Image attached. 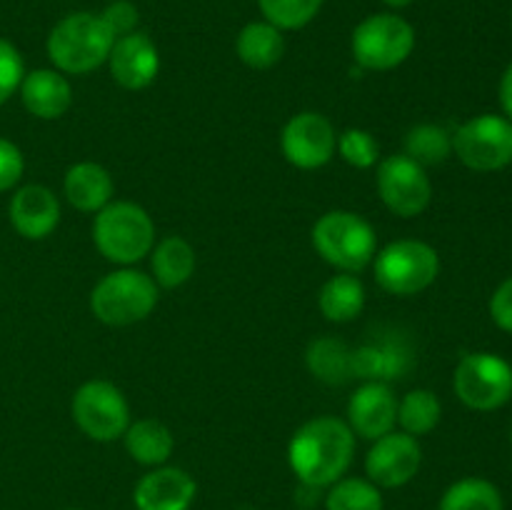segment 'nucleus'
Wrapping results in <instances>:
<instances>
[{
    "label": "nucleus",
    "mask_w": 512,
    "mask_h": 510,
    "mask_svg": "<svg viewBox=\"0 0 512 510\" xmlns=\"http://www.w3.org/2000/svg\"><path fill=\"white\" fill-rule=\"evenodd\" d=\"M355 455V433L345 420L323 415L295 430L288 445V463L300 483L328 488L348 473Z\"/></svg>",
    "instance_id": "obj_1"
},
{
    "label": "nucleus",
    "mask_w": 512,
    "mask_h": 510,
    "mask_svg": "<svg viewBox=\"0 0 512 510\" xmlns=\"http://www.w3.org/2000/svg\"><path fill=\"white\" fill-rule=\"evenodd\" d=\"M113 43L115 35L110 33L100 15L70 13L50 30L45 48H48V58L55 65V70L85 75L108 63Z\"/></svg>",
    "instance_id": "obj_2"
},
{
    "label": "nucleus",
    "mask_w": 512,
    "mask_h": 510,
    "mask_svg": "<svg viewBox=\"0 0 512 510\" xmlns=\"http://www.w3.org/2000/svg\"><path fill=\"white\" fill-rule=\"evenodd\" d=\"M93 243L110 263L133 265L153 250L155 225L145 208L128 200H115L95 215Z\"/></svg>",
    "instance_id": "obj_3"
},
{
    "label": "nucleus",
    "mask_w": 512,
    "mask_h": 510,
    "mask_svg": "<svg viewBox=\"0 0 512 510\" xmlns=\"http://www.w3.org/2000/svg\"><path fill=\"white\" fill-rule=\"evenodd\" d=\"M313 245L325 263L343 273H358L373 263L378 235L373 225L350 210H330L313 228Z\"/></svg>",
    "instance_id": "obj_4"
},
{
    "label": "nucleus",
    "mask_w": 512,
    "mask_h": 510,
    "mask_svg": "<svg viewBox=\"0 0 512 510\" xmlns=\"http://www.w3.org/2000/svg\"><path fill=\"white\" fill-rule=\"evenodd\" d=\"M158 305V285L140 270L108 273L90 293V310L105 325H133L148 318Z\"/></svg>",
    "instance_id": "obj_5"
},
{
    "label": "nucleus",
    "mask_w": 512,
    "mask_h": 510,
    "mask_svg": "<svg viewBox=\"0 0 512 510\" xmlns=\"http://www.w3.org/2000/svg\"><path fill=\"white\" fill-rule=\"evenodd\" d=\"M373 260L380 288L400 298L423 293L440 273L438 250L423 240H395Z\"/></svg>",
    "instance_id": "obj_6"
},
{
    "label": "nucleus",
    "mask_w": 512,
    "mask_h": 510,
    "mask_svg": "<svg viewBox=\"0 0 512 510\" xmlns=\"http://www.w3.org/2000/svg\"><path fill=\"white\" fill-rule=\"evenodd\" d=\"M353 58L365 70H393L410 58L415 48V30L395 13H375L353 30Z\"/></svg>",
    "instance_id": "obj_7"
},
{
    "label": "nucleus",
    "mask_w": 512,
    "mask_h": 510,
    "mask_svg": "<svg viewBox=\"0 0 512 510\" xmlns=\"http://www.w3.org/2000/svg\"><path fill=\"white\" fill-rule=\"evenodd\" d=\"M453 388L468 408L498 410L512 398V365L495 353H468L455 368Z\"/></svg>",
    "instance_id": "obj_8"
},
{
    "label": "nucleus",
    "mask_w": 512,
    "mask_h": 510,
    "mask_svg": "<svg viewBox=\"0 0 512 510\" xmlns=\"http://www.w3.org/2000/svg\"><path fill=\"white\" fill-rule=\"evenodd\" d=\"M73 420L90 440L110 443L123 438L130 425V408L120 388L108 380H88L73 395Z\"/></svg>",
    "instance_id": "obj_9"
},
{
    "label": "nucleus",
    "mask_w": 512,
    "mask_h": 510,
    "mask_svg": "<svg viewBox=\"0 0 512 510\" xmlns=\"http://www.w3.org/2000/svg\"><path fill=\"white\" fill-rule=\"evenodd\" d=\"M453 150L470 170H503L512 163V123L503 115H478L455 130Z\"/></svg>",
    "instance_id": "obj_10"
},
{
    "label": "nucleus",
    "mask_w": 512,
    "mask_h": 510,
    "mask_svg": "<svg viewBox=\"0 0 512 510\" xmlns=\"http://www.w3.org/2000/svg\"><path fill=\"white\" fill-rule=\"evenodd\" d=\"M378 193L390 213L400 218H415L433 198V183L423 165L408 155H390L378 168Z\"/></svg>",
    "instance_id": "obj_11"
},
{
    "label": "nucleus",
    "mask_w": 512,
    "mask_h": 510,
    "mask_svg": "<svg viewBox=\"0 0 512 510\" xmlns=\"http://www.w3.org/2000/svg\"><path fill=\"white\" fill-rule=\"evenodd\" d=\"M280 145H283V155L290 165L300 170H315L323 168L335 155L338 135L325 115L305 110L285 123Z\"/></svg>",
    "instance_id": "obj_12"
},
{
    "label": "nucleus",
    "mask_w": 512,
    "mask_h": 510,
    "mask_svg": "<svg viewBox=\"0 0 512 510\" xmlns=\"http://www.w3.org/2000/svg\"><path fill=\"white\" fill-rule=\"evenodd\" d=\"M423 463V450L418 440L408 433H388L373 440V448L365 458V473L378 488H403L418 475Z\"/></svg>",
    "instance_id": "obj_13"
},
{
    "label": "nucleus",
    "mask_w": 512,
    "mask_h": 510,
    "mask_svg": "<svg viewBox=\"0 0 512 510\" xmlns=\"http://www.w3.org/2000/svg\"><path fill=\"white\" fill-rule=\"evenodd\" d=\"M110 75L125 90H143L158 78L160 55L153 40L145 33H135L115 38L108 55Z\"/></svg>",
    "instance_id": "obj_14"
},
{
    "label": "nucleus",
    "mask_w": 512,
    "mask_h": 510,
    "mask_svg": "<svg viewBox=\"0 0 512 510\" xmlns=\"http://www.w3.org/2000/svg\"><path fill=\"white\" fill-rule=\"evenodd\" d=\"M398 423V400L388 383L370 380L360 385L348 403V425L365 440H378L393 433Z\"/></svg>",
    "instance_id": "obj_15"
},
{
    "label": "nucleus",
    "mask_w": 512,
    "mask_h": 510,
    "mask_svg": "<svg viewBox=\"0 0 512 510\" xmlns=\"http://www.w3.org/2000/svg\"><path fill=\"white\" fill-rule=\"evenodd\" d=\"M198 485L175 465H158L138 480L133 490L135 510H190Z\"/></svg>",
    "instance_id": "obj_16"
},
{
    "label": "nucleus",
    "mask_w": 512,
    "mask_h": 510,
    "mask_svg": "<svg viewBox=\"0 0 512 510\" xmlns=\"http://www.w3.org/2000/svg\"><path fill=\"white\" fill-rule=\"evenodd\" d=\"M60 203L45 185H23L10 198V225L25 240H43L58 228Z\"/></svg>",
    "instance_id": "obj_17"
},
{
    "label": "nucleus",
    "mask_w": 512,
    "mask_h": 510,
    "mask_svg": "<svg viewBox=\"0 0 512 510\" xmlns=\"http://www.w3.org/2000/svg\"><path fill=\"white\" fill-rule=\"evenodd\" d=\"M20 100L25 110L40 120H55L68 113L73 103V90L60 70L40 68L33 73H25L20 83Z\"/></svg>",
    "instance_id": "obj_18"
},
{
    "label": "nucleus",
    "mask_w": 512,
    "mask_h": 510,
    "mask_svg": "<svg viewBox=\"0 0 512 510\" xmlns=\"http://www.w3.org/2000/svg\"><path fill=\"white\" fill-rule=\"evenodd\" d=\"M65 198L80 213H98L113 198V178L98 163H75L65 173Z\"/></svg>",
    "instance_id": "obj_19"
},
{
    "label": "nucleus",
    "mask_w": 512,
    "mask_h": 510,
    "mask_svg": "<svg viewBox=\"0 0 512 510\" xmlns=\"http://www.w3.org/2000/svg\"><path fill=\"white\" fill-rule=\"evenodd\" d=\"M125 438V450H128L130 458L140 465H150V468H158V465L168 463V458L173 455L175 440L173 433L168 430V425H163L160 420L143 418L135 420L128 425V430L123 433Z\"/></svg>",
    "instance_id": "obj_20"
},
{
    "label": "nucleus",
    "mask_w": 512,
    "mask_h": 510,
    "mask_svg": "<svg viewBox=\"0 0 512 510\" xmlns=\"http://www.w3.org/2000/svg\"><path fill=\"white\" fill-rule=\"evenodd\" d=\"M238 58L253 70H268L278 65L285 55L283 30L270 25L268 20H255L240 30L235 40Z\"/></svg>",
    "instance_id": "obj_21"
},
{
    "label": "nucleus",
    "mask_w": 512,
    "mask_h": 510,
    "mask_svg": "<svg viewBox=\"0 0 512 510\" xmlns=\"http://www.w3.org/2000/svg\"><path fill=\"white\" fill-rule=\"evenodd\" d=\"M150 265H153L155 285L160 288H180L183 283H188L190 275L195 273V250L180 235H168V238L160 240L158 245H153L150 250Z\"/></svg>",
    "instance_id": "obj_22"
},
{
    "label": "nucleus",
    "mask_w": 512,
    "mask_h": 510,
    "mask_svg": "<svg viewBox=\"0 0 512 510\" xmlns=\"http://www.w3.org/2000/svg\"><path fill=\"white\" fill-rule=\"evenodd\" d=\"M320 313L330 323H350L358 318L365 308V288L355 273L333 275L320 288Z\"/></svg>",
    "instance_id": "obj_23"
},
{
    "label": "nucleus",
    "mask_w": 512,
    "mask_h": 510,
    "mask_svg": "<svg viewBox=\"0 0 512 510\" xmlns=\"http://www.w3.org/2000/svg\"><path fill=\"white\" fill-rule=\"evenodd\" d=\"M308 368L310 373L318 380L330 385H340L355 375L353 370V353L348 350V345L343 340L335 338H318L310 343L308 355Z\"/></svg>",
    "instance_id": "obj_24"
},
{
    "label": "nucleus",
    "mask_w": 512,
    "mask_h": 510,
    "mask_svg": "<svg viewBox=\"0 0 512 510\" xmlns=\"http://www.w3.org/2000/svg\"><path fill=\"white\" fill-rule=\"evenodd\" d=\"M440 415H443V405H440L438 395L433 390H410L403 400L398 403V423L403 433L413 435H428L430 430L438 428Z\"/></svg>",
    "instance_id": "obj_25"
},
{
    "label": "nucleus",
    "mask_w": 512,
    "mask_h": 510,
    "mask_svg": "<svg viewBox=\"0 0 512 510\" xmlns=\"http://www.w3.org/2000/svg\"><path fill=\"white\" fill-rule=\"evenodd\" d=\"M440 510H505L503 495L490 480L463 478L440 498Z\"/></svg>",
    "instance_id": "obj_26"
},
{
    "label": "nucleus",
    "mask_w": 512,
    "mask_h": 510,
    "mask_svg": "<svg viewBox=\"0 0 512 510\" xmlns=\"http://www.w3.org/2000/svg\"><path fill=\"white\" fill-rule=\"evenodd\" d=\"M453 153V135L445 128L433 123L415 125L408 135H405V153L410 160L428 168V165H440L448 160Z\"/></svg>",
    "instance_id": "obj_27"
},
{
    "label": "nucleus",
    "mask_w": 512,
    "mask_h": 510,
    "mask_svg": "<svg viewBox=\"0 0 512 510\" xmlns=\"http://www.w3.org/2000/svg\"><path fill=\"white\" fill-rule=\"evenodd\" d=\"M325 510H383V493L365 478H340L325 495Z\"/></svg>",
    "instance_id": "obj_28"
},
{
    "label": "nucleus",
    "mask_w": 512,
    "mask_h": 510,
    "mask_svg": "<svg viewBox=\"0 0 512 510\" xmlns=\"http://www.w3.org/2000/svg\"><path fill=\"white\" fill-rule=\"evenodd\" d=\"M260 13L278 30H300L320 13L323 0H258Z\"/></svg>",
    "instance_id": "obj_29"
},
{
    "label": "nucleus",
    "mask_w": 512,
    "mask_h": 510,
    "mask_svg": "<svg viewBox=\"0 0 512 510\" xmlns=\"http://www.w3.org/2000/svg\"><path fill=\"white\" fill-rule=\"evenodd\" d=\"M335 150H338L340 158H343L345 163L360 170L373 168L380 158L378 140L363 128H350L345 130L343 135H338V145H335Z\"/></svg>",
    "instance_id": "obj_30"
},
{
    "label": "nucleus",
    "mask_w": 512,
    "mask_h": 510,
    "mask_svg": "<svg viewBox=\"0 0 512 510\" xmlns=\"http://www.w3.org/2000/svg\"><path fill=\"white\" fill-rule=\"evenodd\" d=\"M25 78L23 55L10 40L0 38V105L8 103L10 95L20 88Z\"/></svg>",
    "instance_id": "obj_31"
},
{
    "label": "nucleus",
    "mask_w": 512,
    "mask_h": 510,
    "mask_svg": "<svg viewBox=\"0 0 512 510\" xmlns=\"http://www.w3.org/2000/svg\"><path fill=\"white\" fill-rule=\"evenodd\" d=\"M100 18L105 20V25H108L110 33H113L115 38H123V35L135 33L140 15L138 8H135L130 0H115V3H110L108 8L100 13Z\"/></svg>",
    "instance_id": "obj_32"
},
{
    "label": "nucleus",
    "mask_w": 512,
    "mask_h": 510,
    "mask_svg": "<svg viewBox=\"0 0 512 510\" xmlns=\"http://www.w3.org/2000/svg\"><path fill=\"white\" fill-rule=\"evenodd\" d=\"M23 170H25V160L18 145L0 138V193L15 188V183L23 178Z\"/></svg>",
    "instance_id": "obj_33"
},
{
    "label": "nucleus",
    "mask_w": 512,
    "mask_h": 510,
    "mask_svg": "<svg viewBox=\"0 0 512 510\" xmlns=\"http://www.w3.org/2000/svg\"><path fill=\"white\" fill-rule=\"evenodd\" d=\"M490 315L500 330L512 333V278L505 280L490 298Z\"/></svg>",
    "instance_id": "obj_34"
},
{
    "label": "nucleus",
    "mask_w": 512,
    "mask_h": 510,
    "mask_svg": "<svg viewBox=\"0 0 512 510\" xmlns=\"http://www.w3.org/2000/svg\"><path fill=\"white\" fill-rule=\"evenodd\" d=\"M500 105H503L505 115H508V120L512 123V65L505 70L503 80H500Z\"/></svg>",
    "instance_id": "obj_35"
},
{
    "label": "nucleus",
    "mask_w": 512,
    "mask_h": 510,
    "mask_svg": "<svg viewBox=\"0 0 512 510\" xmlns=\"http://www.w3.org/2000/svg\"><path fill=\"white\" fill-rule=\"evenodd\" d=\"M383 3L388 5V8L398 10V8H408V5H413L415 0H383Z\"/></svg>",
    "instance_id": "obj_36"
},
{
    "label": "nucleus",
    "mask_w": 512,
    "mask_h": 510,
    "mask_svg": "<svg viewBox=\"0 0 512 510\" xmlns=\"http://www.w3.org/2000/svg\"><path fill=\"white\" fill-rule=\"evenodd\" d=\"M510 440H512V433H510Z\"/></svg>",
    "instance_id": "obj_37"
}]
</instances>
